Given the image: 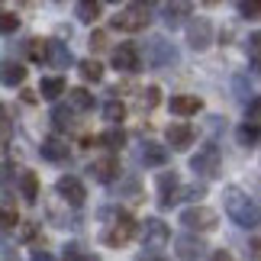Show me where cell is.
<instances>
[{
	"mask_svg": "<svg viewBox=\"0 0 261 261\" xmlns=\"http://www.w3.org/2000/svg\"><path fill=\"white\" fill-rule=\"evenodd\" d=\"M19 223V216H16V210L10 206V203H4L0 206V229H13Z\"/></svg>",
	"mask_w": 261,
	"mask_h": 261,
	"instance_id": "32",
	"label": "cell"
},
{
	"mask_svg": "<svg viewBox=\"0 0 261 261\" xmlns=\"http://www.w3.org/2000/svg\"><path fill=\"white\" fill-rule=\"evenodd\" d=\"M19 190H23V200L36 203V200H39V177L33 171H23V174H19Z\"/></svg>",
	"mask_w": 261,
	"mask_h": 261,
	"instance_id": "22",
	"label": "cell"
},
{
	"mask_svg": "<svg viewBox=\"0 0 261 261\" xmlns=\"http://www.w3.org/2000/svg\"><path fill=\"white\" fill-rule=\"evenodd\" d=\"M77 68H81V77H84V81H103V65H100V62H94V58H84V62L81 65H77Z\"/></svg>",
	"mask_w": 261,
	"mask_h": 261,
	"instance_id": "25",
	"label": "cell"
},
{
	"mask_svg": "<svg viewBox=\"0 0 261 261\" xmlns=\"http://www.w3.org/2000/svg\"><path fill=\"white\" fill-rule=\"evenodd\" d=\"M180 187V177L174 171H165V174H158V190H162V206L168 203V200L174 197V190Z\"/></svg>",
	"mask_w": 261,
	"mask_h": 261,
	"instance_id": "20",
	"label": "cell"
},
{
	"mask_svg": "<svg viewBox=\"0 0 261 261\" xmlns=\"http://www.w3.org/2000/svg\"><path fill=\"white\" fill-rule=\"evenodd\" d=\"M26 81V68L13 62V58H4L0 62V84H7V87H19Z\"/></svg>",
	"mask_w": 261,
	"mask_h": 261,
	"instance_id": "13",
	"label": "cell"
},
{
	"mask_svg": "<svg viewBox=\"0 0 261 261\" xmlns=\"http://www.w3.org/2000/svg\"><path fill=\"white\" fill-rule=\"evenodd\" d=\"M62 261H84V258H81V248H77V245H68Z\"/></svg>",
	"mask_w": 261,
	"mask_h": 261,
	"instance_id": "37",
	"label": "cell"
},
{
	"mask_svg": "<svg viewBox=\"0 0 261 261\" xmlns=\"http://www.w3.org/2000/svg\"><path fill=\"white\" fill-rule=\"evenodd\" d=\"M148 48H152V55H155V65H174L177 62V52L165 42V39H152Z\"/></svg>",
	"mask_w": 261,
	"mask_h": 261,
	"instance_id": "18",
	"label": "cell"
},
{
	"mask_svg": "<svg viewBox=\"0 0 261 261\" xmlns=\"http://www.w3.org/2000/svg\"><path fill=\"white\" fill-rule=\"evenodd\" d=\"M45 62L65 68V65H71V52H68L65 45H58V42H48V58H45Z\"/></svg>",
	"mask_w": 261,
	"mask_h": 261,
	"instance_id": "26",
	"label": "cell"
},
{
	"mask_svg": "<svg viewBox=\"0 0 261 261\" xmlns=\"http://www.w3.org/2000/svg\"><path fill=\"white\" fill-rule=\"evenodd\" d=\"M239 13L245 19H261V0H242V4H239Z\"/></svg>",
	"mask_w": 261,
	"mask_h": 261,
	"instance_id": "31",
	"label": "cell"
},
{
	"mask_svg": "<svg viewBox=\"0 0 261 261\" xmlns=\"http://www.w3.org/2000/svg\"><path fill=\"white\" fill-rule=\"evenodd\" d=\"M190 4H184V0H177V4H165V23L168 29H177V26H184V19H190Z\"/></svg>",
	"mask_w": 261,
	"mask_h": 261,
	"instance_id": "15",
	"label": "cell"
},
{
	"mask_svg": "<svg viewBox=\"0 0 261 261\" xmlns=\"http://www.w3.org/2000/svg\"><path fill=\"white\" fill-rule=\"evenodd\" d=\"M113 68L116 71H123V74H133L136 68H139V48L133 45V42H123V45H116L113 48Z\"/></svg>",
	"mask_w": 261,
	"mask_h": 261,
	"instance_id": "9",
	"label": "cell"
},
{
	"mask_svg": "<svg viewBox=\"0 0 261 261\" xmlns=\"http://www.w3.org/2000/svg\"><path fill=\"white\" fill-rule=\"evenodd\" d=\"M236 139H239V145H255V142H261V126L258 123H242Z\"/></svg>",
	"mask_w": 261,
	"mask_h": 261,
	"instance_id": "24",
	"label": "cell"
},
{
	"mask_svg": "<svg viewBox=\"0 0 261 261\" xmlns=\"http://www.w3.org/2000/svg\"><path fill=\"white\" fill-rule=\"evenodd\" d=\"M174 252H177V258H184V261H197L200 255L206 252V245H203V239H197V236H177L174 239Z\"/></svg>",
	"mask_w": 261,
	"mask_h": 261,
	"instance_id": "10",
	"label": "cell"
},
{
	"mask_svg": "<svg viewBox=\"0 0 261 261\" xmlns=\"http://www.w3.org/2000/svg\"><path fill=\"white\" fill-rule=\"evenodd\" d=\"M136 232L142 239V248H148V252H162V248L171 242V232H168V226L162 219H145V223L136 226Z\"/></svg>",
	"mask_w": 261,
	"mask_h": 261,
	"instance_id": "3",
	"label": "cell"
},
{
	"mask_svg": "<svg viewBox=\"0 0 261 261\" xmlns=\"http://www.w3.org/2000/svg\"><path fill=\"white\" fill-rule=\"evenodd\" d=\"M180 226H184L190 236H194V232H213V229L219 226V213L210 210V206H203V203L187 206L184 213H180Z\"/></svg>",
	"mask_w": 261,
	"mask_h": 261,
	"instance_id": "2",
	"label": "cell"
},
{
	"mask_svg": "<svg viewBox=\"0 0 261 261\" xmlns=\"http://www.w3.org/2000/svg\"><path fill=\"white\" fill-rule=\"evenodd\" d=\"M223 203H226V213H229V219H232L236 226H242V229H258L261 226V206L245 194V190L226 187Z\"/></svg>",
	"mask_w": 261,
	"mask_h": 261,
	"instance_id": "1",
	"label": "cell"
},
{
	"mask_svg": "<svg viewBox=\"0 0 261 261\" xmlns=\"http://www.w3.org/2000/svg\"><path fill=\"white\" fill-rule=\"evenodd\" d=\"M245 116H248V123H258V126H261V97L248 100V110H245Z\"/></svg>",
	"mask_w": 261,
	"mask_h": 261,
	"instance_id": "34",
	"label": "cell"
},
{
	"mask_svg": "<svg viewBox=\"0 0 261 261\" xmlns=\"http://www.w3.org/2000/svg\"><path fill=\"white\" fill-rule=\"evenodd\" d=\"M133 236H136V223H133V216H129V213H119V216H116V223L103 232V245H113V248H116V245H126Z\"/></svg>",
	"mask_w": 261,
	"mask_h": 261,
	"instance_id": "6",
	"label": "cell"
},
{
	"mask_svg": "<svg viewBox=\"0 0 261 261\" xmlns=\"http://www.w3.org/2000/svg\"><path fill=\"white\" fill-rule=\"evenodd\" d=\"M4 119H7V110H4V103H0V123H4Z\"/></svg>",
	"mask_w": 261,
	"mask_h": 261,
	"instance_id": "41",
	"label": "cell"
},
{
	"mask_svg": "<svg viewBox=\"0 0 261 261\" xmlns=\"http://www.w3.org/2000/svg\"><path fill=\"white\" fill-rule=\"evenodd\" d=\"M55 190H58V197H62L65 203H71V206H81L84 200H87V190H84V184H81V180H77V177H71V174L58 177Z\"/></svg>",
	"mask_w": 261,
	"mask_h": 261,
	"instance_id": "8",
	"label": "cell"
},
{
	"mask_svg": "<svg viewBox=\"0 0 261 261\" xmlns=\"http://www.w3.org/2000/svg\"><path fill=\"white\" fill-rule=\"evenodd\" d=\"M158 261H165V258H158Z\"/></svg>",
	"mask_w": 261,
	"mask_h": 261,
	"instance_id": "42",
	"label": "cell"
},
{
	"mask_svg": "<svg viewBox=\"0 0 261 261\" xmlns=\"http://www.w3.org/2000/svg\"><path fill=\"white\" fill-rule=\"evenodd\" d=\"M103 116H107V123H123V119H126V107L119 103V100H110V103L103 107Z\"/></svg>",
	"mask_w": 261,
	"mask_h": 261,
	"instance_id": "30",
	"label": "cell"
},
{
	"mask_svg": "<svg viewBox=\"0 0 261 261\" xmlns=\"http://www.w3.org/2000/svg\"><path fill=\"white\" fill-rule=\"evenodd\" d=\"M29 261H55V258H52V252H42V248H36V252L29 255Z\"/></svg>",
	"mask_w": 261,
	"mask_h": 261,
	"instance_id": "38",
	"label": "cell"
},
{
	"mask_svg": "<svg viewBox=\"0 0 261 261\" xmlns=\"http://www.w3.org/2000/svg\"><path fill=\"white\" fill-rule=\"evenodd\" d=\"M97 145H107V148H123V145H126V133H123V129H107L103 136H97Z\"/></svg>",
	"mask_w": 261,
	"mask_h": 261,
	"instance_id": "27",
	"label": "cell"
},
{
	"mask_svg": "<svg viewBox=\"0 0 261 261\" xmlns=\"http://www.w3.org/2000/svg\"><path fill=\"white\" fill-rule=\"evenodd\" d=\"M148 7L145 4H129L126 10H119L116 19H113V26L116 29H123V33H139V29H145L148 26Z\"/></svg>",
	"mask_w": 261,
	"mask_h": 261,
	"instance_id": "4",
	"label": "cell"
},
{
	"mask_svg": "<svg viewBox=\"0 0 261 261\" xmlns=\"http://www.w3.org/2000/svg\"><path fill=\"white\" fill-rule=\"evenodd\" d=\"M68 110H71V113H87V110H94V97H90L84 87L68 90Z\"/></svg>",
	"mask_w": 261,
	"mask_h": 261,
	"instance_id": "16",
	"label": "cell"
},
{
	"mask_svg": "<svg viewBox=\"0 0 261 261\" xmlns=\"http://www.w3.org/2000/svg\"><path fill=\"white\" fill-rule=\"evenodd\" d=\"M16 29H19V16L16 13H0V36L16 33Z\"/></svg>",
	"mask_w": 261,
	"mask_h": 261,
	"instance_id": "33",
	"label": "cell"
},
{
	"mask_svg": "<svg viewBox=\"0 0 261 261\" xmlns=\"http://www.w3.org/2000/svg\"><path fill=\"white\" fill-rule=\"evenodd\" d=\"M168 162V148H162L158 142H145L142 145V165L145 168H162Z\"/></svg>",
	"mask_w": 261,
	"mask_h": 261,
	"instance_id": "17",
	"label": "cell"
},
{
	"mask_svg": "<svg viewBox=\"0 0 261 261\" xmlns=\"http://www.w3.org/2000/svg\"><path fill=\"white\" fill-rule=\"evenodd\" d=\"M74 13H77L81 23H97V19H100V4H97V0H81V4L74 7Z\"/></svg>",
	"mask_w": 261,
	"mask_h": 261,
	"instance_id": "23",
	"label": "cell"
},
{
	"mask_svg": "<svg viewBox=\"0 0 261 261\" xmlns=\"http://www.w3.org/2000/svg\"><path fill=\"white\" fill-rule=\"evenodd\" d=\"M87 171L94 174L100 184H110V180H116V174H119V162L113 155H110V158H97V162H90Z\"/></svg>",
	"mask_w": 261,
	"mask_h": 261,
	"instance_id": "11",
	"label": "cell"
},
{
	"mask_svg": "<svg viewBox=\"0 0 261 261\" xmlns=\"http://www.w3.org/2000/svg\"><path fill=\"white\" fill-rule=\"evenodd\" d=\"M52 123H55V129H71L74 126V113L68 107H55L52 110Z\"/></svg>",
	"mask_w": 261,
	"mask_h": 261,
	"instance_id": "29",
	"label": "cell"
},
{
	"mask_svg": "<svg viewBox=\"0 0 261 261\" xmlns=\"http://www.w3.org/2000/svg\"><path fill=\"white\" fill-rule=\"evenodd\" d=\"M26 55L33 58V62H45V58H48V42H45V39H29V42H26Z\"/></svg>",
	"mask_w": 261,
	"mask_h": 261,
	"instance_id": "28",
	"label": "cell"
},
{
	"mask_svg": "<svg viewBox=\"0 0 261 261\" xmlns=\"http://www.w3.org/2000/svg\"><path fill=\"white\" fill-rule=\"evenodd\" d=\"M158 97H162V94H158V87H148L145 94H142V110H152V107H158Z\"/></svg>",
	"mask_w": 261,
	"mask_h": 261,
	"instance_id": "36",
	"label": "cell"
},
{
	"mask_svg": "<svg viewBox=\"0 0 261 261\" xmlns=\"http://www.w3.org/2000/svg\"><path fill=\"white\" fill-rule=\"evenodd\" d=\"M187 42L194 52H203V48L213 45V26H210V19H190L187 23Z\"/></svg>",
	"mask_w": 261,
	"mask_h": 261,
	"instance_id": "7",
	"label": "cell"
},
{
	"mask_svg": "<svg viewBox=\"0 0 261 261\" xmlns=\"http://www.w3.org/2000/svg\"><path fill=\"white\" fill-rule=\"evenodd\" d=\"M165 136H168V145L177 148V152H180V148H190V145H194V129H190L187 123H171Z\"/></svg>",
	"mask_w": 261,
	"mask_h": 261,
	"instance_id": "12",
	"label": "cell"
},
{
	"mask_svg": "<svg viewBox=\"0 0 261 261\" xmlns=\"http://www.w3.org/2000/svg\"><path fill=\"white\" fill-rule=\"evenodd\" d=\"M42 158H48V162H65V158H68V145L62 142V139H45V142H42Z\"/></svg>",
	"mask_w": 261,
	"mask_h": 261,
	"instance_id": "21",
	"label": "cell"
},
{
	"mask_svg": "<svg viewBox=\"0 0 261 261\" xmlns=\"http://www.w3.org/2000/svg\"><path fill=\"white\" fill-rule=\"evenodd\" d=\"M65 77H42V84H39V94H42L45 100H58L65 97Z\"/></svg>",
	"mask_w": 261,
	"mask_h": 261,
	"instance_id": "19",
	"label": "cell"
},
{
	"mask_svg": "<svg viewBox=\"0 0 261 261\" xmlns=\"http://www.w3.org/2000/svg\"><path fill=\"white\" fill-rule=\"evenodd\" d=\"M90 48H94V52H103V48H110V39H107L103 29H97V33L90 36Z\"/></svg>",
	"mask_w": 261,
	"mask_h": 261,
	"instance_id": "35",
	"label": "cell"
},
{
	"mask_svg": "<svg viewBox=\"0 0 261 261\" xmlns=\"http://www.w3.org/2000/svg\"><path fill=\"white\" fill-rule=\"evenodd\" d=\"M168 107H171V113H177V116H194V113L203 110V100L190 97V94H177V97L168 100Z\"/></svg>",
	"mask_w": 261,
	"mask_h": 261,
	"instance_id": "14",
	"label": "cell"
},
{
	"mask_svg": "<svg viewBox=\"0 0 261 261\" xmlns=\"http://www.w3.org/2000/svg\"><path fill=\"white\" fill-rule=\"evenodd\" d=\"M252 52H255V55H261V33H258V36H252Z\"/></svg>",
	"mask_w": 261,
	"mask_h": 261,
	"instance_id": "40",
	"label": "cell"
},
{
	"mask_svg": "<svg viewBox=\"0 0 261 261\" xmlns=\"http://www.w3.org/2000/svg\"><path fill=\"white\" fill-rule=\"evenodd\" d=\"M210 261H236V258L229 255V252H223V248H219V252H213V258H210Z\"/></svg>",
	"mask_w": 261,
	"mask_h": 261,
	"instance_id": "39",
	"label": "cell"
},
{
	"mask_svg": "<svg viewBox=\"0 0 261 261\" xmlns=\"http://www.w3.org/2000/svg\"><path fill=\"white\" fill-rule=\"evenodd\" d=\"M190 168L203 177H216L219 174V148L213 142H206L203 148H197V155L190 158Z\"/></svg>",
	"mask_w": 261,
	"mask_h": 261,
	"instance_id": "5",
	"label": "cell"
}]
</instances>
